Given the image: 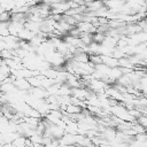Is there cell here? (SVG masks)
Wrapping results in <instances>:
<instances>
[{"instance_id":"cell-1","label":"cell","mask_w":147,"mask_h":147,"mask_svg":"<svg viewBox=\"0 0 147 147\" xmlns=\"http://www.w3.org/2000/svg\"><path fill=\"white\" fill-rule=\"evenodd\" d=\"M11 76H13V75H11ZM13 84H14V86H15L18 91L29 92V90L31 88V85H30V83L28 82L26 78H15V77H14Z\"/></svg>"},{"instance_id":"cell-2","label":"cell","mask_w":147,"mask_h":147,"mask_svg":"<svg viewBox=\"0 0 147 147\" xmlns=\"http://www.w3.org/2000/svg\"><path fill=\"white\" fill-rule=\"evenodd\" d=\"M29 140H30L29 138H26V137L20 134L17 138H15V139L11 141V144H13L14 147H26Z\"/></svg>"}]
</instances>
